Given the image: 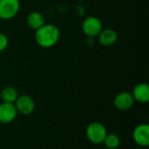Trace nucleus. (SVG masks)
Listing matches in <instances>:
<instances>
[{"label": "nucleus", "mask_w": 149, "mask_h": 149, "mask_svg": "<svg viewBox=\"0 0 149 149\" xmlns=\"http://www.w3.org/2000/svg\"><path fill=\"white\" fill-rule=\"evenodd\" d=\"M60 38V31L52 24H45L35 31V41L42 48L54 46Z\"/></svg>", "instance_id": "f257e3e1"}, {"label": "nucleus", "mask_w": 149, "mask_h": 149, "mask_svg": "<svg viewBox=\"0 0 149 149\" xmlns=\"http://www.w3.org/2000/svg\"><path fill=\"white\" fill-rule=\"evenodd\" d=\"M86 134L87 140L91 143L99 145L103 143L107 134V131L105 126L100 122H92L86 127Z\"/></svg>", "instance_id": "f03ea898"}, {"label": "nucleus", "mask_w": 149, "mask_h": 149, "mask_svg": "<svg viewBox=\"0 0 149 149\" xmlns=\"http://www.w3.org/2000/svg\"><path fill=\"white\" fill-rule=\"evenodd\" d=\"M103 30V24L100 19L94 16L87 17L82 23V31L88 38L98 37Z\"/></svg>", "instance_id": "7ed1b4c3"}, {"label": "nucleus", "mask_w": 149, "mask_h": 149, "mask_svg": "<svg viewBox=\"0 0 149 149\" xmlns=\"http://www.w3.org/2000/svg\"><path fill=\"white\" fill-rule=\"evenodd\" d=\"M19 9V0H0V19L10 20L15 17Z\"/></svg>", "instance_id": "20e7f679"}, {"label": "nucleus", "mask_w": 149, "mask_h": 149, "mask_svg": "<svg viewBox=\"0 0 149 149\" xmlns=\"http://www.w3.org/2000/svg\"><path fill=\"white\" fill-rule=\"evenodd\" d=\"M17 113L23 115H30L35 110V102L33 99L29 95L18 96L14 103Z\"/></svg>", "instance_id": "39448f33"}, {"label": "nucleus", "mask_w": 149, "mask_h": 149, "mask_svg": "<svg viewBox=\"0 0 149 149\" xmlns=\"http://www.w3.org/2000/svg\"><path fill=\"white\" fill-rule=\"evenodd\" d=\"M134 141L140 147L147 148L149 146V125L147 123L137 126L133 132Z\"/></svg>", "instance_id": "423d86ee"}, {"label": "nucleus", "mask_w": 149, "mask_h": 149, "mask_svg": "<svg viewBox=\"0 0 149 149\" xmlns=\"http://www.w3.org/2000/svg\"><path fill=\"white\" fill-rule=\"evenodd\" d=\"M17 115V111L13 103L2 102L0 104V123L9 124L12 122Z\"/></svg>", "instance_id": "0eeeda50"}, {"label": "nucleus", "mask_w": 149, "mask_h": 149, "mask_svg": "<svg viewBox=\"0 0 149 149\" xmlns=\"http://www.w3.org/2000/svg\"><path fill=\"white\" fill-rule=\"evenodd\" d=\"M134 103V100L132 94L127 92H121L118 93L113 100L114 107L120 111H127L131 109Z\"/></svg>", "instance_id": "6e6552de"}, {"label": "nucleus", "mask_w": 149, "mask_h": 149, "mask_svg": "<svg viewBox=\"0 0 149 149\" xmlns=\"http://www.w3.org/2000/svg\"><path fill=\"white\" fill-rule=\"evenodd\" d=\"M134 101L139 103H148L149 101V86L147 83H141L135 86L132 92Z\"/></svg>", "instance_id": "1a4fd4ad"}, {"label": "nucleus", "mask_w": 149, "mask_h": 149, "mask_svg": "<svg viewBox=\"0 0 149 149\" xmlns=\"http://www.w3.org/2000/svg\"><path fill=\"white\" fill-rule=\"evenodd\" d=\"M99 42L104 46H110L116 43L118 39L117 32L110 28L103 29L98 36Z\"/></svg>", "instance_id": "9d476101"}, {"label": "nucleus", "mask_w": 149, "mask_h": 149, "mask_svg": "<svg viewBox=\"0 0 149 149\" xmlns=\"http://www.w3.org/2000/svg\"><path fill=\"white\" fill-rule=\"evenodd\" d=\"M27 24L33 30H38L45 24V18L42 13L38 11H32L27 16Z\"/></svg>", "instance_id": "9b49d317"}, {"label": "nucleus", "mask_w": 149, "mask_h": 149, "mask_svg": "<svg viewBox=\"0 0 149 149\" xmlns=\"http://www.w3.org/2000/svg\"><path fill=\"white\" fill-rule=\"evenodd\" d=\"M1 100L3 102H7V103H15L18 97L17 91L12 87V86H6L1 91Z\"/></svg>", "instance_id": "f8f14e48"}, {"label": "nucleus", "mask_w": 149, "mask_h": 149, "mask_svg": "<svg viewBox=\"0 0 149 149\" xmlns=\"http://www.w3.org/2000/svg\"><path fill=\"white\" fill-rule=\"evenodd\" d=\"M103 143L107 148L116 149L120 144V137L115 134H107Z\"/></svg>", "instance_id": "ddd939ff"}, {"label": "nucleus", "mask_w": 149, "mask_h": 149, "mask_svg": "<svg viewBox=\"0 0 149 149\" xmlns=\"http://www.w3.org/2000/svg\"><path fill=\"white\" fill-rule=\"evenodd\" d=\"M9 45V39H8V37L3 33V32H0V52H3Z\"/></svg>", "instance_id": "4468645a"}]
</instances>
